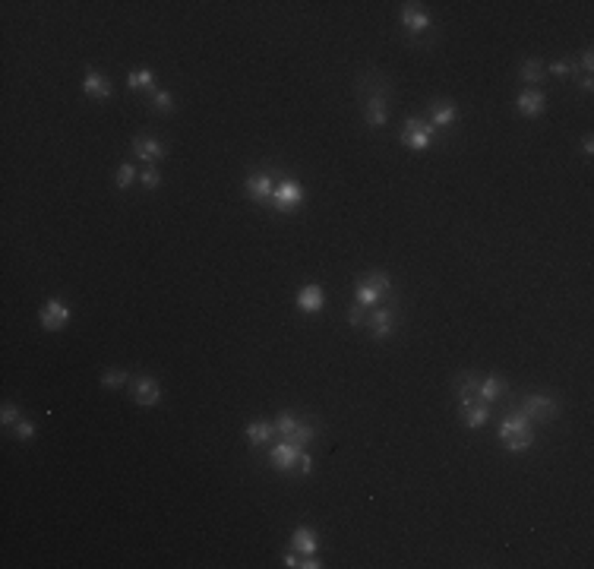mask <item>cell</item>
<instances>
[{
  "mask_svg": "<svg viewBox=\"0 0 594 569\" xmlns=\"http://www.w3.org/2000/svg\"><path fill=\"white\" fill-rule=\"evenodd\" d=\"M496 436H500V443L509 452H525L528 446L534 443V430H531V421L525 418L522 411H512L503 418L500 430H496Z\"/></svg>",
  "mask_w": 594,
  "mask_h": 569,
  "instance_id": "obj_1",
  "label": "cell"
},
{
  "mask_svg": "<svg viewBox=\"0 0 594 569\" xmlns=\"http://www.w3.org/2000/svg\"><path fill=\"white\" fill-rule=\"evenodd\" d=\"M275 184H278V171H256V174H247L244 193L250 196L253 203H260V206H272Z\"/></svg>",
  "mask_w": 594,
  "mask_h": 569,
  "instance_id": "obj_2",
  "label": "cell"
},
{
  "mask_svg": "<svg viewBox=\"0 0 594 569\" xmlns=\"http://www.w3.org/2000/svg\"><path fill=\"white\" fill-rule=\"evenodd\" d=\"M434 123L430 121H424V118H408L405 121V127H401V133H399V140L408 145V149H414V152H424V149H430V143H434Z\"/></svg>",
  "mask_w": 594,
  "mask_h": 569,
  "instance_id": "obj_3",
  "label": "cell"
},
{
  "mask_svg": "<svg viewBox=\"0 0 594 569\" xmlns=\"http://www.w3.org/2000/svg\"><path fill=\"white\" fill-rule=\"evenodd\" d=\"M304 184L295 178H278V184H275V196H272V206L278 209V212H295V209H300V203H304Z\"/></svg>",
  "mask_w": 594,
  "mask_h": 569,
  "instance_id": "obj_4",
  "label": "cell"
},
{
  "mask_svg": "<svg viewBox=\"0 0 594 569\" xmlns=\"http://www.w3.org/2000/svg\"><path fill=\"white\" fill-rule=\"evenodd\" d=\"M518 411H522L531 424H534V421L544 424V421H553L556 414H560V402H556L553 396H541V392H534V396L522 399V408H518Z\"/></svg>",
  "mask_w": 594,
  "mask_h": 569,
  "instance_id": "obj_5",
  "label": "cell"
},
{
  "mask_svg": "<svg viewBox=\"0 0 594 569\" xmlns=\"http://www.w3.org/2000/svg\"><path fill=\"white\" fill-rule=\"evenodd\" d=\"M39 319H41V326H45L48 332H61L63 326L73 319V310H70V304L61 301V297H51V301L41 304Z\"/></svg>",
  "mask_w": 594,
  "mask_h": 569,
  "instance_id": "obj_6",
  "label": "cell"
},
{
  "mask_svg": "<svg viewBox=\"0 0 594 569\" xmlns=\"http://www.w3.org/2000/svg\"><path fill=\"white\" fill-rule=\"evenodd\" d=\"M401 26L408 29V35H424L430 26H434V19H430V13L424 10V4H401Z\"/></svg>",
  "mask_w": 594,
  "mask_h": 569,
  "instance_id": "obj_7",
  "label": "cell"
},
{
  "mask_svg": "<svg viewBox=\"0 0 594 569\" xmlns=\"http://www.w3.org/2000/svg\"><path fill=\"white\" fill-rule=\"evenodd\" d=\"M297 456H300V449L295 446L291 440H282V443H275L272 449H269V465H272L275 471H297Z\"/></svg>",
  "mask_w": 594,
  "mask_h": 569,
  "instance_id": "obj_8",
  "label": "cell"
},
{
  "mask_svg": "<svg viewBox=\"0 0 594 569\" xmlns=\"http://www.w3.org/2000/svg\"><path fill=\"white\" fill-rule=\"evenodd\" d=\"M456 121H459V108H456V101H449V98H434L430 101V123H434V130H449V127H456Z\"/></svg>",
  "mask_w": 594,
  "mask_h": 569,
  "instance_id": "obj_9",
  "label": "cell"
},
{
  "mask_svg": "<svg viewBox=\"0 0 594 569\" xmlns=\"http://www.w3.org/2000/svg\"><path fill=\"white\" fill-rule=\"evenodd\" d=\"M516 108H518L522 118H538V114H544V108H547V95L541 89L525 86V89L518 92V98H516Z\"/></svg>",
  "mask_w": 594,
  "mask_h": 569,
  "instance_id": "obj_10",
  "label": "cell"
},
{
  "mask_svg": "<svg viewBox=\"0 0 594 569\" xmlns=\"http://www.w3.org/2000/svg\"><path fill=\"white\" fill-rule=\"evenodd\" d=\"M459 414H461V424L478 430L490 421V405L481 402V399H471V402H459Z\"/></svg>",
  "mask_w": 594,
  "mask_h": 569,
  "instance_id": "obj_11",
  "label": "cell"
},
{
  "mask_svg": "<svg viewBox=\"0 0 594 569\" xmlns=\"http://www.w3.org/2000/svg\"><path fill=\"white\" fill-rule=\"evenodd\" d=\"M133 399H136V405H143V408L158 405L161 402V386H158V379L155 376H136L133 379Z\"/></svg>",
  "mask_w": 594,
  "mask_h": 569,
  "instance_id": "obj_12",
  "label": "cell"
},
{
  "mask_svg": "<svg viewBox=\"0 0 594 569\" xmlns=\"http://www.w3.org/2000/svg\"><path fill=\"white\" fill-rule=\"evenodd\" d=\"M395 310L392 307H373L370 313H367V326H370V332H373V339H389V332H392V326H395Z\"/></svg>",
  "mask_w": 594,
  "mask_h": 569,
  "instance_id": "obj_13",
  "label": "cell"
},
{
  "mask_svg": "<svg viewBox=\"0 0 594 569\" xmlns=\"http://www.w3.org/2000/svg\"><path fill=\"white\" fill-rule=\"evenodd\" d=\"M133 155L143 158L145 165H155V162H161V158L168 155V145L158 143V140H152V136H136V140H133Z\"/></svg>",
  "mask_w": 594,
  "mask_h": 569,
  "instance_id": "obj_14",
  "label": "cell"
},
{
  "mask_svg": "<svg viewBox=\"0 0 594 569\" xmlns=\"http://www.w3.org/2000/svg\"><path fill=\"white\" fill-rule=\"evenodd\" d=\"M291 550H297L300 557H313L319 550V535L307 525H300V528L291 531Z\"/></svg>",
  "mask_w": 594,
  "mask_h": 569,
  "instance_id": "obj_15",
  "label": "cell"
},
{
  "mask_svg": "<svg viewBox=\"0 0 594 569\" xmlns=\"http://www.w3.org/2000/svg\"><path fill=\"white\" fill-rule=\"evenodd\" d=\"M83 92L89 95V98H98V101H105V98H111V92H114V86L108 83V76H101L98 70H86V76H83Z\"/></svg>",
  "mask_w": 594,
  "mask_h": 569,
  "instance_id": "obj_16",
  "label": "cell"
},
{
  "mask_svg": "<svg viewBox=\"0 0 594 569\" xmlns=\"http://www.w3.org/2000/svg\"><path fill=\"white\" fill-rule=\"evenodd\" d=\"M297 310L300 313H319L322 304H326V294H322L319 284H304V288L297 291Z\"/></svg>",
  "mask_w": 594,
  "mask_h": 569,
  "instance_id": "obj_17",
  "label": "cell"
},
{
  "mask_svg": "<svg viewBox=\"0 0 594 569\" xmlns=\"http://www.w3.org/2000/svg\"><path fill=\"white\" fill-rule=\"evenodd\" d=\"M478 379H481V374H474V370H461V374L452 379L459 402H471V399H478Z\"/></svg>",
  "mask_w": 594,
  "mask_h": 569,
  "instance_id": "obj_18",
  "label": "cell"
},
{
  "mask_svg": "<svg viewBox=\"0 0 594 569\" xmlns=\"http://www.w3.org/2000/svg\"><path fill=\"white\" fill-rule=\"evenodd\" d=\"M506 389H509V386H506L503 376H481L478 379V399L487 402V405L496 402L500 396H506Z\"/></svg>",
  "mask_w": 594,
  "mask_h": 569,
  "instance_id": "obj_19",
  "label": "cell"
},
{
  "mask_svg": "<svg viewBox=\"0 0 594 569\" xmlns=\"http://www.w3.org/2000/svg\"><path fill=\"white\" fill-rule=\"evenodd\" d=\"M364 121L370 123V127H386L389 121V108H386V98H364Z\"/></svg>",
  "mask_w": 594,
  "mask_h": 569,
  "instance_id": "obj_20",
  "label": "cell"
},
{
  "mask_svg": "<svg viewBox=\"0 0 594 569\" xmlns=\"http://www.w3.org/2000/svg\"><path fill=\"white\" fill-rule=\"evenodd\" d=\"M383 291L379 288H373L370 282H364V279H357L354 282V301L361 304V307H367V310H373V307H379V304H383Z\"/></svg>",
  "mask_w": 594,
  "mask_h": 569,
  "instance_id": "obj_21",
  "label": "cell"
},
{
  "mask_svg": "<svg viewBox=\"0 0 594 569\" xmlns=\"http://www.w3.org/2000/svg\"><path fill=\"white\" fill-rule=\"evenodd\" d=\"M244 436L250 440V446H266V443L275 436V424L272 421H253V424H247Z\"/></svg>",
  "mask_w": 594,
  "mask_h": 569,
  "instance_id": "obj_22",
  "label": "cell"
},
{
  "mask_svg": "<svg viewBox=\"0 0 594 569\" xmlns=\"http://www.w3.org/2000/svg\"><path fill=\"white\" fill-rule=\"evenodd\" d=\"M357 92H361V98H377V95L379 98H389V86L377 76V73H373V76L364 73V76L357 79Z\"/></svg>",
  "mask_w": 594,
  "mask_h": 569,
  "instance_id": "obj_23",
  "label": "cell"
},
{
  "mask_svg": "<svg viewBox=\"0 0 594 569\" xmlns=\"http://www.w3.org/2000/svg\"><path fill=\"white\" fill-rule=\"evenodd\" d=\"M544 63L538 61V57H525L522 63H518V79H522V83H541V79H544Z\"/></svg>",
  "mask_w": 594,
  "mask_h": 569,
  "instance_id": "obj_24",
  "label": "cell"
},
{
  "mask_svg": "<svg viewBox=\"0 0 594 569\" xmlns=\"http://www.w3.org/2000/svg\"><path fill=\"white\" fill-rule=\"evenodd\" d=\"M127 86L133 92H155V73L152 70H133L127 76Z\"/></svg>",
  "mask_w": 594,
  "mask_h": 569,
  "instance_id": "obj_25",
  "label": "cell"
},
{
  "mask_svg": "<svg viewBox=\"0 0 594 569\" xmlns=\"http://www.w3.org/2000/svg\"><path fill=\"white\" fill-rule=\"evenodd\" d=\"M547 73H553V76H560V79H572V83H575L578 79V61L575 57H566V61H556V63H550V67H544Z\"/></svg>",
  "mask_w": 594,
  "mask_h": 569,
  "instance_id": "obj_26",
  "label": "cell"
},
{
  "mask_svg": "<svg viewBox=\"0 0 594 569\" xmlns=\"http://www.w3.org/2000/svg\"><path fill=\"white\" fill-rule=\"evenodd\" d=\"M313 440H317V427H313L310 421H300V424H297V430H295V434H291V443H295L297 449H307V446H310Z\"/></svg>",
  "mask_w": 594,
  "mask_h": 569,
  "instance_id": "obj_27",
  "label": "cell"
},
{
  "mask_svg": "<svg viewBox=\"0 0 594 569\" xmlns=\"http://www.w3.org/2000/svg\"><path fill=\"white\" fill-rule=\"evenodd\" d=\"M300 418H295V411H282L275 421V436H282V440H291V434L297 430Z\"/></svg>",
  "mask_w": 594,
  "mask_h": 569,
  "instance_id": "obj_28",
  "label": "cell"
},
{
  "mask_svg": "<svg viewBox=\"0 0 594 569\" xmlns=\"http://www.w3.org/2000/svg\"><path fill=\"white\" fill-rule=\"evenodd\" d=\"M174 105H178V101H174V95H171V92H165V89H155V92H152V108H155L158 114H174V111H178Z\"/></svg>",
  "mask_w": 594,
  "mask_h": 569,
  "instance_id": "obj_29",
  "label": "cell"
},
{
  "mask_svg": "<svg viewBox=\"0 0 594 569\" xmlns=\"http://www.w3.org/2000/svg\"><path fill=\"white\" fill-rule=\"evenodd\" d=\"M127 383H130L127 370H108V374L101 376V386H105V389H123Z\"/></svg>",
  "mask_w": 594,
  "mask_h": 569,
  "instance_id": "obj_30",
  "label": "cell"
},
{
  "mask_svg": "<svg viewBox=\"0 0 594 569\" xmlns=\"http://www.w3.org/2000/svg\"><path fill=\"white\" fill-rule=\"evenodd\" d=\"M136 178H139V174H136V168L130 165V162H123V165H121V168H117V171H114V180H117V187H121V190H127V187L133 184Z\"/></svg>",
  "mask_w": 594,
  "mask_h": 569,
  "instance_id": "obj_31",
  "label": "cell"
},
{
  "mask_svg": "<svg viewBox=\"0 0 594 569\" xmlns=\"http://www.w3.org/2000/svg\"><path fill=\"white\" fill-rule=\"evenodd\" d=\"M139 184H143L145 190H158V187H161V174H158V168H155V165H145L143 171H139Z\"/></svg>",
  "mask_w": 594,
  "mask_h": 569,
  "instance_id": "obj_32",
  "label": "cell"
},
{
  "mask_svg": "<svg viewBox=\"0 0 594 569\" xmlns=\"http://www.w3.org/2000/svg\"><path fill=\"white\" fill-rule=\"evenodd\" d=\"M19 418H23V408H19L16 402H4V405H0V421H4V427H13Z\"/></svg>",
  "mask_w": 594,
  "mask_h": 569,
  "instance_id": "obj_33",
  "label": "cell"
},
{
  "mask_svg": "<svg viewBox=\"0 0 594 569\" xmlns=\"http://www.w3.org/2000/svg\"><path fill=\"white\" fill-rule=\"evenodd\" d=\"M361 279H364V282H370L373 288H379L386 297L392 294V279H389L386 272H367V275H361Z\"/></svg>",
  "mask_w": 594,
  "mask_h": 569,
  "instance_id": "obj_34",
  "label": "cell"
},
{
  "mask_svg": "<svg viewBox=\"0 0 594 569\" xmlns=\"http://www.w3.org/2000/svg\"><path fill=\"white\" fill-rule=\"evenodd\" d=\"M13 436H16L19 443H29L35 436V424H32V421H26V418H19L16 424H13Z\"/></svg>",
  "mask_w": 594,
  "mask_h": 569,
  "instance_id": "obj_35",
  "label": "cell"
},
{
  "mask_svg": "<svg viewBox=\"0 0 594 569\" xmlns=\"http://www.w3.org/2000/svg\"><path fill=\"white\" fill-rule=\"evenodd\" d=\"M367 313H370V310L361 307V304L354 301V304L348 307V323H351V326H364V323H367Z\"/></svg>",
  "mask_w": 594,
  "mask_h": 569,
  "instance_id": "obj_36",
  "label": "cell"
},
{
  "mask_svg": "<svg viewBox=\"0 0 594 569\" xmlns=\"http://www.w3.org/2000/svg\"><path fill=\"white\" fill-rule=\"evenodd\" d=\"M575 61H578V70H582V76H585V73H591V70H594V51H591V48H585L582 54L575 57Z\"/></svg>",
  "mask_w": 594,
  "mask_h": 569,
  "instance_id": "obj_37",
  "label": "cell"
},
{
  "mask_svg": "<svg viewBox=\"0 0 594 569\" xmlns=\"http://www.w3.org/2000/svg\"><path fill=\"white\" fill-rule=\"evenodd\" d=\"M310 468H313L310 452H304V449H300V456H297V471H300V474H310Z\"/></svg>",
  "mask_w": 594,
  "mask_h": 569,
  "instance_id": "obj_38",
  "label": "cell"
},
{
  "mask_svg": "<svg viewBox=\"0 0 594 569\" xmlns=\"http://www.w3.org/2000/svg\"><path fill=\"white\" fill-rule=\"evenodd\" d=\"M282 563H285V566H288V569H297V566H300V553H297V550H291V553H285V557H282Z\"/></svg>",
  "mask_w": 594,
  "mask_h": 569,
  "instance_id": "obj_39",
  "label": "cell"
},
{
  "mask_svg": "<svg viewBox=\"0 0 594 569\" xmlns=\"http://www.w3.org/2000/svg\"><path fill=\"white\" fill-rule=\"evenodd\" d=\"M297 569H322V563L317 560V553H313V557H300V566Z\"/></svg>",
  "mask_w": 594,
  "mask_h": 569,
  "instance_id": "obj_40",
  "label": "cell"
},
{
  "mask_svg": "<svg viewBox=\"0 0 594 569\" xmlns=\"http://www.w3.org/2000/svg\"><path fill=\"white\" fill-rule=\"evenodd\" d=\"M575 83H578V89H582V92H591V89H594V76H591V73H585V76H578Z\"/></svg>",
  "mask_w": 594,
  "mask_h": 569,
  "instance_id": "obj_41",
  "label": "cell"
},
{
  "mask_svg": "<svg viewBox=\"0 0 594 569\" xmlns=\"http://www.w3.org/2000/svg\"><path fill=\"white\" fill-rule=\"evenodd\" d=\"M582 152H585V155H594V143H591V136H585V143H582Z\"/></svg>",
  "mask_w": 594,
  "mask_h": 569,
  "instance_id": "obj_42",
  "label": "cell"
}]
</instances>
